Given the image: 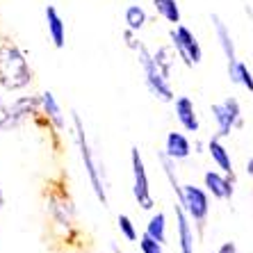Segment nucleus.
Masks as SVG:
<instances>
[{
  "instance_id": "nucleus-1",
  "label": "nucleus",
  "mask_w": 253,
  "mask_h": 253,
  "mask_svg": "<svg viewBox=\"0 0 253 253\" xmlns=\"http://www.w3.org/2000/svg\"><path fill=\"white\" fill-rule=\"evenodd\" d=\"M71 126H73V141L78 146V153H80V162L84 167V176L89 180V187L94 192L96 201H98L103 208H110V194H107V180H105V169H103V162H100L98 153L94 151L91 141L87 137V128H84V121L78 112H71Z\"/></svg>"
},
{
  "instance_id": "nucleus-2",
  "label": "nucleus",
  "mask_w": 253,
  "mask_h": 253,
  "mask_svg": "<svg viewBox=\"0 0 253 253\" xmlns=\"http://www.w3.org/2000/svg\"><path fill=\"white\" fill-rule=\"evenodd\" d=\"M35 71L30 66L28 50L5 39L0 42V87L5 91H23L30 87Z\"/></svg>"
},
{
  "instance_id": "nucleus-3",
  "label": "nucleus",
  "mask_w": 253,
  "mask_h": 253,
  "mask_svg": "<svg viewBox=\"0 0 253 253\" xmlns=\"http://www.w3.org/2000/svg\"><path fill=\"white\" fill-rule=\"evenodd\" d=\"M46 212L55 228L62 230L64 240H71L73 235H78L76 206H73V201H71L69 192L64 189V185L50 183V187L46 189Z\"/></svg>"
},
{
  "instance_id": "nucleus-4",
  "label": "nucleus",
  "mask_w": 253,
  "mask_h": 253,
  "mask_svg": "<svg viewBox=\"0 0 253 253\" xmlns=\"http://www.w3.org/2000/svg\"><path fill=\"white\" fill-rule=\"evenodd\" d=\"M135 53H137V62H139L141 71H144V84H146L148 94L158 98L160 103H173L176 91H173V84H171V76H167L165 71L160 69L153 53L144 43L137 48Z\"/></svg>"
},
{
  "instance_id": "nucleus-5",
  "label": "nucleus",
  "mask_w": 253,
  "mask_h": 253,
  "mask_svg": "<svg viewBox=\"0 0 253 253\" xmlns=\"http://www.w3.org/2000/svg\"><path fill=\"white\" fill-rule=\"evenodd\" d=\"M130 171H132V199H135L137 208L144 212H153L155 196L151 189V178H148L146 162H144L137 146L130 148Z\"/></svg>"
},
{
  "instance_id": "nucleus-6",
  "label": "nucleus",
  "mask_w": 253,
  "mask_h": 253,
  "mask_svg": "<svg viewBox=\"0 0 253 253\" xmlns=\"http://www.w3.org/2000/svg\"><path fill=\"white\" fill-rule=\"evenodd\" d=\"M169 39H171V46H173L176 55L183 59V64L187 69H194V66H199L203 62V48H201L196 35L187 25H183V23L173 25L169 32Z\"/></svg>"
},
{
  "instance_id": "nucleus-7",
  "label": "nucleus",
  "mask_w": 253,
  "mask_h": 253,
  "mask_svg": "<svg viewBox=\"0 0 253 253\" xmlns=\"http://www.w3.org/2000/svg\"><path fill=\"white\" fill-rule=\"evenodd\" d=\"M210 114L212 121L217 126V135L221 139L230 137V132L235 128H242L244 126V119H242V105L235 96H228L221 103H212L210 105Z\"/></svg>"
},
{
  "instance_id": "nucleus-8",
  "label": "nucleus",
  "mask_w": 253,
  "mask_h": 253,
  "mask_svg": "<svg viewBox=\"0 0 253 253\" xmlns=\"http://www.w3.org/2000/svg\"><path fill=\"white\" fill-rule=\"evenodd\" d=\"M42 96V124L46 126L48 130H55L57 135H64L66 130H69V121H66V114L59 105L57 96L53 91H43Z\"/></svg>"
},
{
  "instance_id": "nucleus-9",
  "label": "nucleus",
  "mask_w": 253,
  "mask_h": 253,
  "mask_svg": "<svg viewBox=\"0 0 253 253\" xmlns=\"http://www.w3.org/2000/svg\"><path fill=\"white\" fill-rule=\"evenodd\" d=\"M203 187L217 201H230L235 196V178L219 169H208L203 173Z\"/></svg>"
},
{
  "instance_id": "nucleus-10",
  "label": "nucleus",
  "mask_w": 253,
  "mask_h": 253,
  "mask_svg": "<svg viewBox=\"0 0 253 253\" xmlns=\"http://www.w3.org/2000/svg\"><path fill=\"white\" fill-rule=\"evenodd\" d=\"M173 217H176V242H178V253H196V235H194V224L185 208L180 206V201L176 199L173 206Z\"/></svg>"
},
{
  "instance_id": "nucleus-11",
  "label": "nucleus",
  "mask_w": 253,
  "mask_h": 253,
  "mask_svg": "<svg viewBox=\"0 0 253 253\" xmlns=\"http://www.w3.org/2000/svg\"><path fill=\"white\" fill-rule=\"evenodd\" d=\"M9 112H12V130L21 128L28 124L30 119H39L42 114V96H16L9 103Z\"/></svg>"
},
{
  "instance_id": "nucleus-12",
  "label": "nucleus",
  "mask_w": 253,
  "mask_h": 253,
  "mask_svg": "<svg viewBox=\"0 0 253 253\" xmlns=\"http://www.w3.org/2000/svg\"><path fill=\"white\" fill-rule=\"evenodd\" d=\"M171 105H173V117H176L178 126H180L185 132L196 135L201 130V119H199V112H196L194 100L189 98V96H176V100H173Z\"/></svg>"
},
{
  "instance_id": "nucleus-13",
  "label": "nucleus",
  "mask_w": 253,
  "mask_h": 253,
  "mask_svg": "<svg viewBox=\"0 0 253 253\" xmlns=\"http://www.w3.org/2000/svg\"><path fill=\"white\" fill-rule=\"evenodd\" d=\"M43 18H46V30H48V39L57 50L66 48V23L59 9L55 5H46L43 9Z\"/></svg>"
},
{
  "instance_id": "nucleus-14",
  "label": "nucleus",
  "mask_w": 253,
  "mask_h": 253,
  "mask_svg": "<svg viewBox=\"0 0 253 253\" xmlns=\"http://www.w3.org/2000/svg\"><path fill=\"white\" fill-rule=\"evenodd\" d=\"M165 155L171 160V162H183V160H187L189 155H192V141H189V137L185 135V132H176V130H171V132H167L165 137Z\"/></svg>"
},
{
  "instance_id": "nucleus-15",
  "label": "nucleus",
  "mask_w": 253,
  "mask_h": 253,
  "mask_svg": "<svg viewBox=\"0 0 253 253\" xmlns=\"http://www.w3.org/2000/svg\"><path fill=\"white\" fill-rule=\"evenodd\" d=\"M206 148H208V155L212 158V165L217 167L219 171H224V173H228V176L235 178V169H233V158H230V151L226 148L224 139H221L219 135H212L210 139H208Z\"/></svg>"
},
{
  "instance_id": "nucleus-16",
  "label": "nucleus",
  "mask_w": 253,
  "mask_h": 253,
  "mask_svg": "<svg viewBox=\"0 0 253 253\" xmlns=\"http://www.w3.org/2000/svg\"><path fill=\"white\" fill-rule=\"evenodd\" d=\"M210 21H212V28H214V37H217V42H219V48H221V53H224V57H226V64L237 62L240 57H237L235 42H233L230 28L224 23V18L219 16V14H212Z\"/></svg>"
},
{
  "instance_id": "nucleus-17",
  "label": "nucleus",
  "mask_w": 253,
  "mask_h": 253,
  "mask_svg": "<svg viewBox=\"0 0 253 253\" xmlns=\"http://www.w3.org/2000/svg\"><path fill=\"white\" fill-rule=\"evenodd\" d=\"M226 71H228L230 83L240 84V87L247 89L249 94H253V71L249 69L247 62L237 59V62H233V64H226Z\"/></svg>"
},
{
  "instance_id": "nucleus-18",
  "label": "nucleus",
  "mask_w": 253,
  "mask_h": 253,
  "mask_svg": "<svg viewBox=\"0 0 253 253\" xmlns=\"http://www.w3.org/2000/svg\"><path fill=\"white\" fill-rule=\"evenodd\" d=\"M144 233H148V235L155 237L158 242L167 244V240H169V219H167L165 212L162 210L151 212V217H148V221H146V230H144Z\"/></svg>"
},
{
  "instance_id": "nucleus-19",
  "label": "nucleus",
  "mask_w": 253,
  "mask_h": 253,
  "mask_svg": "<svg viewBox=\"0 0 253 253\" xmlns=\"http://www.w3.org/2000/svg\"><path fill=\"white\" fill-rule=\"evenodd\" d=\"M124 23H126V28L135 30V32H141L148 23L146 9H144L141 5H128L126 7V12H124Z\"/></svg>"
},
{
  "instance_id": "nucleus-20",
  "label": "nucleus",
  "mask_w": 253,
  "mask_h": 253,
  "mask_svg": "<svg viewBox=\"0 0 253 253\" xmlns=\"http://www.w3.org/2000/svg\"><path fill=\"white\" fill-rule=\"evenodd\" d=\"M153 7H155V12H158V16H162L171 25H178L180 18H183L176 0H153Z\"/></svg>"
},
{
  "instance_id": "nucleus-21",
  "label": "nucleus",
  "mask_w": 253,
  "mask_h": 253,
  "mask_svg": "<svg viewBox=\"0 0 253 253\" xmlns=\"http://www.w3.org/2000/svg\"><path fill=\"white\" fill-rule=\"evenodd\" d=\"M117 228L119 233H121V237H124L126 242H139V230H137L135 221H132V217H128V214H119L117 217Z\"/></svg>"
},
{
  "instance_id": "nucleus-22",
  "label": "nucleus",
  "mask_w": 253,
  "mask_h": 253,
  "mask_svg": "<svg viewBox=\"0 0 253 253\" xmlns=\"http://www.w3.org/2000/svg\"><path fill=\"white\" fill-rule=\"evenodd\" d=\"M155 62H158V66L162 71H165L167 76H171V71H173V62H176V50H173V46H162L158 48L153 53Z\"/></svg>"
},
{
  "instance_id": "nucleus-23",
  "label": "nucleus",
  "mask_w": 253,
  "mask_h": 253,
  "mask_svg": "<svg viewBox=\"0 0 253 253\" xmlns=\"http://www.w3.org/2000/svg\"><path fill=\"white\" fill-rule=\"evenodd\" d=\"M137 247H139V253H165V244L158 242L155 237H151L148 233H144V235L139 237Z\"/></svg>"
},
{
  "instance_id": "nucleus-24",
  "label": "nucleus",
  "mask_w": 253,
  "mask_h": 253,
  "mask_svg": "<svg viewBox=\"0 0 253 253\" xmlns=\"http://www.w3.org/2000/svg\"><path fill=\"white\" fill-rule=\"evenodd\" d=\"M12 130V112H9V103L0 96V132Z\"/></svg>"
},
{
  "instance_id": "nucleus-25",
  "label": "nucleus",
  "mask_w": 253,
  "mask_h": 253,
  "mask_svg": "<svg viewBox=\"0 0 253 253\" xmlns=\"http://www.w3.org/2000/svg\"><path fill=\"white\" fill-rule=\"evenodd\" d=\"M139 32H135V30H130V28H126L124 30V42H126V46L130 48V50H137V48L141 46V42H139Z\"/></svg>"
},
{
  "instance_id": "nucleus-26",
  "label": "nucleus",
  "mask_w": 253,
  "mask_h": 253,
  "mask_svg": "<svg viewBox=\"0 0 253 253\" xmlns=\"http://www.w3.org/2000/svg\"><path fill=\"white\" fill-rule=\"evenodd\" d=\"M217 253H240V251H237L235 242H224V244L217 249Z\"/></svg>"
},
{
  "instance_id": "nucleus-27",
  "label": "nucleus",
  "mask_w": 253,
  "mask_h": 253,
  "mask_svg": "<svg viewBox=\"0 0 253 253\" xmlns=\"http://www.w3.org/2000/svg\"><path fill=\"white\" fill-rule=\"evenodd\" d=\"M247 176H251V178H253V158H249V160H247Z\"/></svg>"
},
{
  "instance_id": "nucleus-28",
  "label": "nucleus",
  "mask_w": 253,
  "mask_h": 253,
  "mask_svg": "<svg viewBox=\"0 0 253 253\" xmlns=\"http://www.w3.org/2000/svg\"><path fill=\"white\" fill-rule=\"evenodd\" d=\"M5 210V192H2V187H0V212Z\"/></svg>"
},
{
  "instance_id": "nucleus-29",
  "label": "nucleus",
  "mask_w": 253,
  "mask_h": 253,
  "mask_svg": "<svg viewBox=\"0 0 253 253\" xmlns=\"http://www.w3.org/2000/svg\"><path fill=\"white\" fill-rule=\"evenodd\" d=\"M110 249H112V253H124V251H121V249H119V244H117V242H112V244H110Z\"/></svg>"
}]
</instances>
